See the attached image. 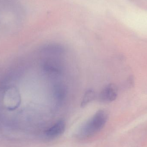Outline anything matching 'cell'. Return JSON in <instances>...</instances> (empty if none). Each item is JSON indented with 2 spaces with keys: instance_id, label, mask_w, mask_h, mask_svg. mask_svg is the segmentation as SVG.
I'll return each mask as SVG.
<instances>
[{
  "instance_id": "7a4b0ae2",
  "label": "cell",
  "mask_w": 147,
  "mask_h": 147,
  "mask_svg": "<svg viewBox=\"0 0 147 147\" xmlns=\"http://www.w3.org/2000/svg\"><path fill=\"white\" fill-rule=\"evenodd\" d=\"M118 90L115 85L109 84L104 87L98 96V100L102 103H109L115 100Z\"/></svg>"
},
{
  "instance_id": "6da1fadb",
  "label": "cell",
  "mask_w": 147,
  "mask_h": 147,
  "mask_svg": "<svg viewBox=\"0 0 147 147\" xmlns=\"http://www.w3.org/2000/svg\"><path fill=\"white\" fill-rule=\"evenodd\" d=\"M108 118V114L105 111H98L80 127L78 136L84 138L93 136L104 127Z\"/></svg>"
},
{
  "instance_id": "3957f363",
  "label": "cell",
  "mask_w": 147,
  "mask_h": 147,
  "mask_svg": "<svg viewBox=\"0 0 147 147\" xmlns=\"http://www.w3.org/2000/svg\"><path fill=\"white\" fill-rule=\"evenodd\" d=\"M65 127L66 124L64 121L59 120L46 130L45 135L49 139L57 138L64 132Z\"/></svg>"
},
{
  "instance_id": "277c9868",
  "label": "cell",
  "mask_w": 147,
  "mask_h": 147,
  "mask_svg": "<svg viewBox=\"0 0 147 147\" xmlns=\"http://www.w3.org/2000/svg\"><path fill=\"white\" fill-rule=\"evenodd\" d=\"M96 97V94L95 92L92 90H88L85 93L82 102L81 103V106L84 107L86 106L89 103L93 101Z\"/></svg>"
}]
</instances>
